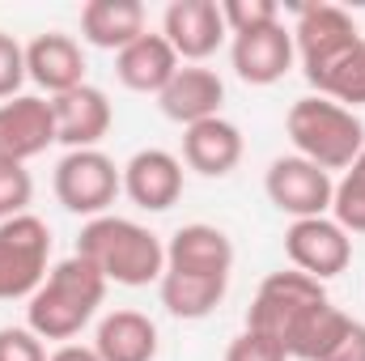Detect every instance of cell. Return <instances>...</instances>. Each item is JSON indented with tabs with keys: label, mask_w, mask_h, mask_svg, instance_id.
I'll return each mask as SVG.
<instances>
[{
	"label": "cell",
	"mask_w": 365,
	"mask_h": 361,
	"mask_svg": "<svg viewBox=\"0 0 365 361\" xmlns=\"http://www.w3.org/2000/svg\"><path fill=\"white\" fill-rule=\"evenodd\" d=\"M102 298H106V276L93 268L90 260L68 255L30 293L26 323H30V332L38 340H73L93 319Z\"/></svg>",
	"instance_id": "6da1fadb"
},
{
	"label": "cell",
	"mask_w": 365,
	"mask_h": 361,
	"mask_svg": "<svg viewBox=\"0 0 365 361\" xmlns=\"http://www.w3.org/2000/svg\"><path fill=\"white\" fill-rule=\"evenodd\" d=\"M77 255L90 260L93 268L106 276V285H149L162 280L166 272V247L158 243L153 230L128 221V217H93L86 221L81 238H77Z\"/></svg>",
	"instance_id": "7a4b0ae2"
},
{
	"label": "cell",
	"mask_w": 365,
	"mask_h": 361,
	"mask_svg": "<svg viewBox=\"0 0 365 361\" xmlns=\"http://www.w3.org/2000/svg\"><path fill=\"white\" fill-rule=\"evenodd\" d=\"M289 141L297 145V158L331 171H349L365 149V123L331 98H297L289 106Z\"/></svg>",
	"instance_id": "3957f363"
},
{
	"label": "cell",
	"mask_w": 365,
	"mask_h": 361,
	"mask_svg": "<svg viewBox=\"0 0 365 361\" xmlns=\"http://www.w3.org/2000/svg\"><path fill=\"white\" fill-rule=\"evenodd\" d=\"M323 302H327L323 280H314V276H306V272H297V268H280L259 285V293H255V302L247 310V332L272 336L276 345H284V353H289L293 332Z\"/></svg>",
	"instance_id": "277c9868"
},
{
	"label": "cell",
	"mask_w": 365,
	"mask_h": 361,
	"mask_svg": "<svg viewBox=\"0 0 365 361\" xmlns=\"http://www.w3.org/2000/svg\"><path fill=\"white\" fill-rule=\"evenodd\" d=\"M51 230L34 213H21L0 225V302L30 298L47 280Z\"/></svg>",
	"instance_id": "5b68a950"
},
{
	"label": "cell",
	"mask_w": 365,
	"mask_h": 361,
	"mask_svg": "<svg viewBox=\"0 0 365 361\" xmlns=\"http://www.w3.org/2000/svg\"><path fill=\"white\" fill-rule=\"evenodd\" d=\"M119 191H123V171H115V162L98 149H73L56 166V200L77 217L90 221L106 217Z\"/></svg>",
	"instance_id": "8992f818"
},
{
	"label": "cell",
	"mask_w": 365,
	"mask_h": 361,
	"mask_svg": "<svg viewBox=\"0 0 365 361\" xmlns=\"http://www.w3.org/2000/svg\"><path fill=\"white\" fill-rule=\"evenodd\" d=\"M284 255L297 272L314 280H331L353 264V238L331 217H302L284 234Z\"/></svg>",
	"instance_id": "52a82bcc"
},
{
	"label": "cell",
	"mask_w": 365,
	"mask_h": 361,
	"mask_svg": "<svg viewBox=\"0 0 365 361\" xmlns=\"http://www.w3.org/2000/svg\"><path fill=\"white\" fill-rule=\"evenodd\" d=\"M268 200H272L280 213H289L293 221L302 217H323L331 208V195H336V183L323 166L306 162V158H276L268 166Z\"/></svg>",
	"instance_id": "ba28073f"
},
{
	"label": "cell",
	"mask_w": 365,
	"mask_h": 361,
	"mask_svg": "<svg viewBox=\"0 0 365 361\" xmlns=\"http://www.w3.org/2000/svg\"><path fill=\"white\" fill-rule=\"evenodd\" d=\"M51 141H56L51 102H43V98H34V93H17V98L0 102V162L26 166V162L38 158Z\"/></svg>",
	"instance_id": "9c48e42d"
},
{
	"label": "cell",
	"mask_w": 365,
	"mask_h": 361,
	"mask_svg": "<svg viewBox=\"0 0 365 361\" xmlns=\"http://www.w3.org/2000/svg\"><path fill=\"white\" fill-rule=\"evenodd\" d=\"M225 17L217 0H175L162 17V39L179 60H208L225 39Z\"/></svg>",
	"instance_id": "30bf717a"
},
{
	"label": "cell",
	"mask_w": 365,
	"mask_h": 361,
	"mask_svg": "<svg viewBox=\"0 0 365 361\" xmlns=\"http://www.w3.org/2000/svg\"><path fill=\"white\" fill-rule=\"evenodd\" d=\"M123 191L145 213H166L182 195V162L166 149H140L123 166Z\"/></svg>",
	"instance_id": "8fae6325"
},
{
	"label": "cell",
	"mask_w": 365,
	"mask_h": 361,
	"mask_svg": "<svg viewBox=\"0 0 365 361\" xmlns=\"http://www.w3.org/2000/svg\"><path fill=\"white\" fill-rule=\"evenodd\" d=\"M234 73L247 81V86H276L289 68H293V30H284L280 21L264 26V30H247V34H234Z\"/></svg>",
	"instance_id": "7c38bea8"
},
{
	"label": "cell",
	"mask_w": 365,
	"mask_h": 361,
	"mask_svg": "<svg viewBox=\"0 0 365 361\" xmlns=\"http://www.w3.org/2000/svg\"><path fill=\"white\" fill-rule=\"evenodd\" d=\"M297 9V30H293V47L302 56V68H314L323 60H331L336 51L353 47L361 34L353 26V17L336 4H293Z\"/></svg>",
	"instance_id": "4fadbf2b"
},
{
	"label": "cell",
	"mask_w": 365,
	"mask_h": 361,
	"mask_svg": "<svg viewBox=\"0 0 365 361\" xmlns=\"http://www.w3.org/2000/svg\"><path fill=\"white\" fill-rule=\"evenodd\" d=\"M26 77H30L34 86H43L51 98L86 86V56H81V43H77L73 34H60V30L38 34V39L26 47Z\"/></svg>",
	"instance_id": "5bb4252c"
},
{
	"label": "cell",
	"mask_w": 365,
	"mask_h": 361,
	"mask_svg": "<svg viewBox=\"0 0 365 361\" xmlns=\"http://www.w3.org/2000/svg\"><path fill=\"white\" fill-rule=\"evenodd\" d=\"M51 115H56V141L68 149H93L110 132V102L98 86H77L68 93H56Z\"/></svg>",
	"instance_id": "9a60e30c"
},
{
	"label": "cell",
	"mask_w": 365,
	"mask_h": 361,
	"mask_svg": "<svg viewBox=\"0 0 365 361\" xmlns=\"http://www.w3.org/2000/svg\"><path fill=\"white\" fill-rule=\"evenodd\" d=\"M234 268V243L225 230L217 225H182L166 247V272H182V276H225L230 280Z\"/></svg>",
	"instance_id": "2e32d148"
},
{
	"label": "cell",
	"mask_w": 365,
	"mask_h": 361,
	"mask_svg": "<svg viewBox=\"0 0 365 361\" xmlns=\"http://www.w3.org/2000/svg\"><path fill=\"white\" fill-rule=\"evenodd\" d=\"M221 102H225V86H221V77H217L212 68H204V64L179 68V73L170 77V86L158 93L162 115L175 119V123H182V128L204 123V119H217Z\"/></svg>",
	"instance_id": "e0dca14e"
},
{
	"label": "cell",
	"mask_w": 365,
	"mask_h": 361,
	"mask_svg": "<svg viewBox=\"0 0 365 361\" xmlns=\"http://www.w3.org/2000/svg\"><path fill=\"white\" fill-rule=\"evenodd\" d=\"M182 162L204 179H225L242 162V132L230 119H204L182 132Z\"/></svg>",
	"instance_id": "ac0fdd59"
},
{
	"label": "cell",
	"mask_w": 365,
	"mask_h": 361,
	"mask_svg": "<svg viewBox=\"0 0 365 361\" xmlns=\"http://www.w3.org/2000/svg\"><path fill=\"white\" fill-rule=\"evenodd\" d=\"M115 73H119V81H123L128 90L162 93L170 86V77L179 73V56H175V47H170L162 34H149V30H145L132 47L119 51Z\"/></svg>",
	"instance_id": "d6986e66"
},
{
	"label": "cell",
	"mask_w": 365,
	"mask_h": 361,
	"mask_svg": "<svg viewBox=\"0 0 365 361\" xmlns=\"http://www.w3.org/2000/svg\"><path fill=\"white\" fill-rule=\"evenodd\" d=\"M81 34L102 51H123L145 34V4L140 0H90L81 9Z\"/></svg>",
	"instance_id": "ffe728a7"
},
{
	"label": "cell",
	"mask_w": 365,
	"mask_h": 361,
	"mask_svg": "<svg viewBox=\"0 0 365 361\" xmlns=\"http://www.w3.org/2000/svg\"><path fill=\"white\" fill-rule=\"evenodd\" d=\"M93 353L102 361H153L158 357V327L140 310H115L98 323Z\"/></svg>",
	"instance_id": "44dd1931"
},
{
	"label": "cell",
	"mask_w": 365,
	"mask_h": 361,
	"mask_svg": "<svg viewBox=\"0 0 365 361\" xmlns=\"http://www.w3.org/2000/svg\"><path fill=\"white\" fill-rule=\"evenodd\" d=\"M306 81L319 90V98H331L340 106H361L365 102V39H357L353 47L336 51L331 60L306 68Z\"/></svg>",
	"instance_id": "7402d4cb"
},
{
	"label": "cell",
	"mask_w": 365,
	"mask_h": 361,
	"mask_svg": "<svg viewBox=\"0 0 365 361\" xmlns=\"http://www.w3.org/2000/svg\"><path fill=\"white\" fill-rule=\"evenodd\" d=\"M158 285H162V306L175 319H208L230 289L225 276H182V272H162Z\"/></svg>",
	"instance_id": "603a6c76"
},
{
	"label": "cell",
	"mask_w": 365,
	"mask_h": 361,
	"mask_svg": "<svg viewBox=\"0 0 365 361\" xmlns=\"http://www.w3.org/2000/svg\"><path fill=\"white\" fill-rule=\"evenodd\" d=\"M349 315L344 310H336L331 302H323L319 310H310L306 315V323L293 332V340H289V357L297 361H323L327 353H331V345L349 332Z\"/></svg>",
	"instance_id": "cb8c5ba5"
},
{
	"label": "cell",
	"mask_w": 365,
	"mask_h": 361,
	"mask_svg": "<svg viewBox=\"0 0 365 361\" xmlns=\"http://www.w3.org/2000/svg\"><path fill=\"white\" fill-rule=\"evenodd\" d=\"M30 200H34L30 171L17 166V162H0V225L13 221V217H21L30 208Z\"/></svg>",
	"instance_id": "d4e9b609"
},
{
	"label": "cell",
	"mask_w": 365,
	"mask_h": 361,
	"mask_svg": "<svg viewBox=\"0 0 365 361\" xmlns=\"http://www.w3.org/2000/svg\"><path fill=\"white\" fill-rule=\"evenodd\" d=\"M225 30L230 34H247V30H264L280 21V4L276 0H225L221 4Z\"/></svg>",
	"instance_id": "484cf974"
},
{
	"label": "cell",
	"mask_w": 365,
	"mask_h": 361,
	"mask_svg": "<svg viewBox=\"0 0 365 361\" xmlns=\"http://www.w3.org/2000/svg\"><path fill=\"white\" fill-rule=\"evenodd\" d=\"M26 81V47L0 30V98H17Z\"/></svg>",
	"instance_id": "4316f807"
},
{
	"label": "cell",
	"mask_w": 365,
	"mask_h": 361,
	"mask_svg": "<svg viewBox=\"0 0 365 361\" xmlns=\"http://www.w3.org/2000/svg\"><path fill=\"white\" fill-rule=\"evenodd\" d=\"M225 361H289V353H284V345H276L272 336L242 332L238 340H230Z\"/></svg>",
	"instance_id": "83f0119b"
},
{
	"label": "cell",
	"mask_w": 365,
	"mask_h": 361,
	"mask_svg": "<svg viewBox=\"0 0 365 361\" xmlns=\"http://www.w3.org/2000/svg\"><path fill=\"white\" fill-rule=\"evenodd\" d=\"M0 361H47V349L30 327H0Z\"/></svg>",
	"instance_id": "f1b7e54d"
},
{
	"label": "cell",
	"mask_w": 365,
	"mask_h": 361,
	"mask_svg": "<svg viewBox=\"0 0 365 361\" xmlns=\"http://www.w3.org/2000/svg\"><path fill=\"white\" fill-rule=\"evenodd\" d=\"M323 361H365V323H349V332L331 345V353Z\"/></svg>",
	"instance_id": "f546056e"
},
{
	"label": "cell",
	"mask_w": 365,
	"mask_h": 361,
	"mask_svg": "<svg viewBox=\"0 0 365 361\" xmlns=\"http://www.w3.org/2000/svg\"><path fill=\"white\" fill-rule=\"evenodd\" d=\"M47 361H102V357H98L93 349H86V345H60Z\"/></svg>",
	"instance_id": "4dcf8cb0"
},
{
	"label": "cell",
	"mask_w": 365,
	"mask_h": 361,
	"mask_svg": "<svg viewBox=\"0 0 365 361\" xmlns=\"http://www.w3.org/2000/svg\"><path fill=\"white\" fill-rule=\"evenodd\" d=\"M349 175H357V179H365V149H361V153H357V162L349 166Z\"/></svg>",
	"instance_id": "1f68e13d"
}]
</instances>
